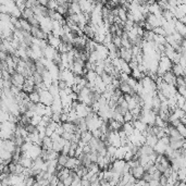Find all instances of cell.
<instances>
[{
    "mask_svg": "<svg viewBox=\"0 0 186 186\" xmlns=\"http://www.w3.org/2000/svg\"><path fill=\"white\" fill-rule=\"evenodd\" d=\"M47 43L48 45L50 46V47L54 48V49H57L59 48V46L61 45V43H62V41H61V38L59 37V36H54V35H52L50 33V34H48V37H47Z\"/></svg>",
    "mask_w": 186,
    "mask_h": 186,
    "instance_id": "6da1fadb",
    "label": "cell"
},
{
    "mask_svg": "<svg viewBox=\"0 0 186 186\" xmlns=\"http://www.w3.org/2000/svg\"><path fill=\"white\" fill-rule=\"evenodd\" d=\"M161 78H162L163 82H166L168 84L171 85H175L176 84V76L174 75L172 71H166V73H163L161 75Z\"/></svg>",
    "mask_w": 186,
    "mask_h": 186,
    "instance_id": "7a4b0ae2",
    "label": "cell"
},
{
    "mask_svg": "<svg viewBox=\"0 0 186 186\" xmlns=\"http://www.w3.org/2000/svg\"><path fill=\"white\" fill-rule=\"evenodd\" d=\"M174 28H175V30L181 35V36L185 37V34H186L185 24L182 23V22H179V20H175V22H174Z\"/></svg>",
    "mask_w": 186,
    "mask_h": 186,
    "instance_id": "3957f363",
    "label": "cell"
},
{
    "mask_svg": "<svg viewBox=\"0 0 186 186\" xmlns=\"http://www.w3.org/2000/svg\"><path fill=\"white\" fill-rule=\"evenodd\" d=\"M171 71L174 73L175 76H185V69L182 68L179 63H173Z\"/></svg>",
    "mask_w": 186,
    "mask_h": 186,
    "instance_id": "277c9868",
    "label": "cell"
},
{
    "mask_svg": "<svg viewBox=\"0 0 186 186\" xmlns=\"http://www.w3.org/2000/svg\"><path fill=\"white\" fill-rule=\"evenodd\" d=\"M124 131V133L126 134V136L129 137L130 135H132L133 133H134V126H133V123L132 122H124L123 124H122V129Z\"/></svg>",
    "mask_w": 186,
    "mask_h": 186,
    "instance_id": "5b68a950",
    "label": "cell"
},
{
    "mask_svg": "<svg viewBox=\"0 0 186 186\" xmlns=\"http://www.w3.org/2000/svg\"><path fill=\"white\" fill-rule=\"evenodd\" d=\"M91 137H93V134H91V132L88 131V130L81 133V140H83V142L86 143V144H88V142L91 139Z\"/></svg>",
    "mask_w": 186,
    "mask_h": 186,
    "instance_id": "8992f818",
    "label": "cell"
},
{
    "mask_svg": "<svg viewBox=\"0 0 186 186\" xmlns=\"http://www.w3.org/2000/svg\"><path fill=\"white\" fill-rule=\"evenodd\" d=\"M69 159V156L68 155H64V153H59V156H58L57 160H58V164H60V166H64L67 161Z\"/></svg>",
    "mask_w": 186,
    "mask_h": 186,
    "instance_id": "52a82bcc",
    "label": "cell"
},
{
    "mask_svg": "<svg viewBox=\"0 0 186 186\" xmlns=\"http://www.w3.org/2000/svg\"><path fill=\"white\" fill-rule=\"evenodd\" d=\"M126 12H127V11H126L125 9H123L122 7L118 8V15H117V17H118L122 22H125L126 21Z\"/></svg>",
    "mask_w": 186,
    "mask_h": 186,
    "instance_id": "ba28073f",
    "label": "cell"
},
{
    "mask_svg": "<svg viewBox=\"0 0 186 186\" xmlns=\"http://www.w3.org/2000/svg\"><path fill=\"white\" fill-rule=\"evenodd\" d=\"M30 101L34 102V103H38L39 102V93L37 90H33L30 94Z\"/></svg>",
    "mask_w": 186,
    "mask_h": 186,
    "instance_id": "9c48e42d",
    "label": "cell"
},
{
    "mask_svg": "<svg viewBox=\"0 0 186 186\" xmlns=\"http://www.w3.org/2000/svg\"><path fill=\"white\" fill-rule=\"evenodd\" d=\"M58 6H59V4H58L57 0H48L47 4H46V8H47L48 10H57Z\"/></svg>",
    "mask_w": 186,
    "mask_h": 186,
    "instance_id": "30bf717a",
    "label": "cell"
},
{
    "mask_svg": "<svg viewBox=\"0 0 186 186\" xmlns=\"http://www.w3.org/2000/svg\"><path fill=\"white\" fill-rule=\"evenodd\" d=\"M176 130L179 131V133L183 137H185L186 136V130H185V124H183V123H179V125L176 126Z\"/></svg>",
    "mask_w": 186,
    "mask_h": 186,
    "instance_id": "8fae6325",
    "label": "cell"
},
{
    "mask_svg": "<svg viewBox=\"0 0 186 186\" xmlns=\"http://www.w3.org/2000/svg\"><path fill=\"white\" fill-rule=\"evenodd\" d=\"M152 32L155 33V34L157 35H162V36H166V32H164V30H163L162 26H158V27H155L153 30H152Z\"/></svg>",
    "mask_w": 186,
    "mask_h": 186,
    "instance_id": "7c38bea8",
    "label": "cell"
},
{
    "mask_svg": "<svg viewBox=\"0 0 186 186\" xmlns=\"http://www.w3.org/2000/svg\"><path fill=\"white\" fill-rule=\"evenodd\" d=\"M123 120H124V122H132L133 115H132V113L130 112V110L129 111H126L125 113L123 114Z\"/></svg>",
    "mask_w": 186,
    "mask_h": 186,
    "instance_id": "4fadbf2b",
    "label": "cell"
}]
</instances>
